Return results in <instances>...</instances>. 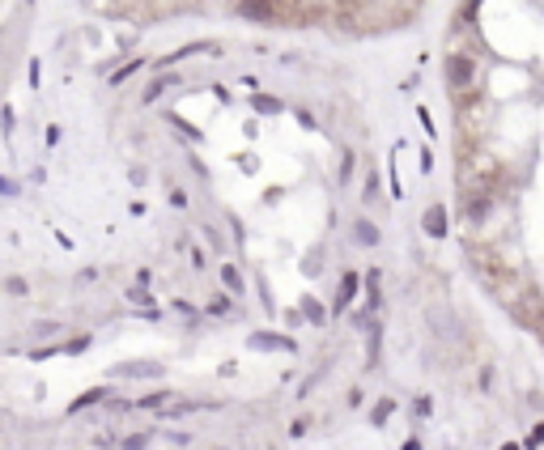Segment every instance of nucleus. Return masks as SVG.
I'll return each instance as SVG.
<instances>
[{
    "label": "nucleus",
    "instance_id": "5",
    "mask_svg": "<svg viewBox=\"0 0 544 450\" xmlns=\"http://www.w3.org/2000/svg\"><path fill=\"white\" fill-rule=\"evenodd\" d=\"M247 344H251V348H293V340H289V336H272V332H255Z\"/></svg>",
    "mask_w": 544,
    "mask_h": 450
},
{
    "label": "nucleus",
    "instance_id": "1",
    "mask_svg": "<svg viewBox=\"0 0 544 450\" xmlns=\"http://www.w3.org/2000/svg\"><path fill=\"white\" fill-rule=\"evenodd\" d=\"M447 81H451V94H455V98H463L468 89L477 85V60H472V56L451 52V56H447Z\"/></svg>",
    "mask_w": 544,
    "mask_h": 450
},
{
    "label": "nucleus",
    "instance_id": "12",
    "mask_svg": "<svg viewBox=\"0 0 544 450\" xmlns=\"http://www.w3.org/2000/svg\"><path fill=\"white\" fill-rule=\"evenodd\" d=\"M357 238H362V242H379V230H375L370 221H362V225H357Z\"/></svg>",
    "mask_w": 544,
    "mask_h": 450
},
{
    "label": "nucleus",
    "instance_id": "2",
    "mask_svg": "<svg viewBox=\"0 0 544 450\" xmlns=\"http://www.w3.org/2000/svg\"><path fill=\"white\" fill-rule=\"evenodd\" d=\"M238 13L251 17V21H281L277 0H238Z\"/></svg>",
    "mask_w": 544,
    "mask_h": 450
},
{
    "label": "nucleus",
    "instance_id": "11",
    "mask_svg": "<svg viewBox=\"0 0 544 450\" xmlns=\"http://www.w3.org/2000/svg\"><path fill=\"white\" fill-rule=\"evenodd\" d=\"M85 348H90V336H77V340H68V344H64V353L77 357V353H85Z\"/></svg>",
    "mask_w": 544,
    "mask_h": 450
},
{
    "label": "nucleus",
    "instance_id": "3",
    "mask_svg": "<svg viewBox=\"0 0 544 450\" xmlns=\"http://www.w3.org/2000/svg\"><path fill=\"white\" fill-rule=\"evenodd\" d=\"M111 378H162V365L158 361H123L111 369Z\"/></svg>",
    "mask_w": 544,
    "mask_h": 450
},
{
    "label": "nucleus",
    "instance_id": "8",
    "mask_svg": "<svg viewBox=\"0 0 544 450\" xmlns=\"http://www.w3.org/2000/svg\"><path fill=\"white\" fill-rule=\"evenodd\" d=\"M251 107H255L260 115H277V111H281V98H268V94H255V98H251Z\"/></svg>",
    "mask_w": 544,
    "mask_h": 450
},
{
    "label": "nucleus",
    "instance_id": "17",
    "mask_svg": "<svg viewBox=\"0 0 544 450\" xmlns=\"http://www.w3.org/2000/svg\"><path fill=\"white\" fill-rule=\"evenodd\" d=\"M349 170H353V153H344V162H340V183L349 179Z\"/></svg>",
    "mask_w": 544,
    "mask_h": 450
},
{
    "label": "nucleus",
    "instance_id": "16",
    "mask_svg": "<svg viewBox=\"0 0 544 450\" xmlns=\"http://www.w3.org/2000/svg\"><path fill=\"white\" fill-rule=\"evenodd\" d=\"M166 195H170V204H175V208H187V195H183V191H179V187H170V191H166Z\"/></svg>",
    "mask_w": 544,
    "mask_h": 450
},
{
    "label": "nucleus",
    "instance_id": "14",
    "mask_svg": "<svg viewBox=\"0 0 544 450\" xmlns=\"http://www.w3.org/2000/svg\"><path fill=\"white\" fill-rule=\"evenodd\" d=\"M136 68H140V60H136V64H123V68L115 72V77H111V85H119V81H128V77H132V72H136Z\"/></svg>",
    "mask_w": 544,
    "mask_h": 450
},
{
    "label": "nucleus",
    "instance_id": "7",
    "mask_svg": "<svg viewBox=\"0 0 544 450\" xmlns=\"http://www.w3.org/2000/svg\"><path fill=\"white\" fill-rule=\"evenodd\" d=\"M426 234H434V238L447 234V217H442V208H430L426 213Z\"/></svg>",
    "mask_w": 544,
    "mask_h": 450
},
{
    "label": "nucleus",
    "instance_id": "13",
    "mask_svg": "<svg viewBox=\"0 0 544 450\" xmlns=\"http://www.w3.org/2000/svg\"><path fill=\"white\" fill-rule=\"evenodd\" d=\"M5 289H9L13 297H21V293H26L30 285H26V281H21V277H9V281H5Z\"/></svg>",
    "mask_w": 544,
    "mask_h": 450
},
{
    "label": "nucleus",
    "instance_id": "18",
    "mask_svg": "<svg viewBox=\"0 0 544 450\" xmlns=\"http://www.w3.org/2000/svg\"><path fill=\"white\" fill-rule=\"evenodd\" d=\"M0 191H5V195H13V191H17V187H13V183L5 179V174H0Z\"/></svg>",
    "mask_w": 544,
    "mask_h": 450
},
{
    "label": "nucleus",
    "instance_id": "15",
    "mask_svg": "<svg viewBox=\"0 0 544 450\" xmlns=\"http://www.w3.org/2000/svg\"><path fill=\"white\" fill-rule=\"evenodd\" d=\"M166 81H175V77H162V81H154L149 89H145V103H154V98H158V94L166 89Z\"/></svg>",
    "mask_w": 544,
    "mask_h": 450
},
{
    "label": "nucleus",
    "instance_id": "9",
    "mask_svg": "<svg viewBox=\"0 0 544 450\" xmlns=\"http://www.w3.org/2000/svg\"><path fill=\"white\" fill-rule=\"evenodd\" d=\"M221 281H226L230 293H242V277H238V268H221Z\"/></svg>",
    "mask_w": 544,
    "mask_h": 450
},
{
    "label": "nucleus",
    "instance_id": "10",
    "mask_svg": "<svg viewBox=\"0 0 544 450\" xmlns=\"http://www.w3.org/2000/svg\"><path fill=\"white\" fill-rule=\"evenodd\" d=\"M170 399V391H154V395H145V399H136V408H162Z\"/></svg>",
    "mask_w": 544,
    "mask_h": 450
},
{
    "label": "nucleus",
    "instance_id": "6",
    "mask_svg": "<svg viewBox=\"0 0 544 450\" xmlns=\"http://www.w3.org/2000/svg\"><path fill=\"white\" fill-rule=\"evenodd\" d=\"M353 293H357V277H353V272H349V277H344V285H340V293H336V314H340L344 306H349V302H353Z\"/></svg>",
    "mask_w": 544,
    "mask_h": 450
},
{
    "label": "nucleus",
    "instance_id": "4",
    "mask_svg": "<svg viewBox=\"0 0 544 450\" xmlns=\"http://www.w3.org/2000/svg\"><path fill=\"white\" fill-rule=\"evenodd\" d=\"M111 395V387H90L85 395H77V399H72V404H68V416H77V412H85V408H94L98 404V399H107Z\"/></svg>",
    "mask_w": 544,
    "mask_h": 450
}]
</instances>
